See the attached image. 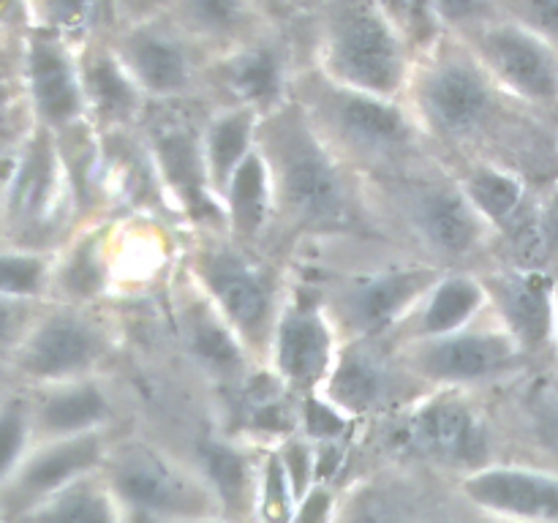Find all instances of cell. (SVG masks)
<instances>
[{
    "mask_svg": "<svg viewBox=\"0 0 558 523\" xmlns=\"http://www.w3.org/2000/svg\"><path fill=\"white\" fill-rule=\"evenodd\" d=\"M407 107L445 167L488 161L534 185L558 174V114L507 93L452 33L414 54Z\"/></svg>",
    "mask_w": 558,
    "mask_h": 523,
    "instance_id": "cell-1",
    "label": "cell"
},
{
    "mask_svg": "<svg viewBox=\"0 0 558 523\" xmlns=\"http://www.w3.org/2000/svg\"><path fill=\"white\" fill-rule=\"evenodd\" d=\"M256 145L276 202L265 251L292 265L294 256L325 245H392L376 221L365 180L325 145L294 98L259 120Z\"/></svg>",
    "mask_w": 558,
    "mask_h": 523,
    "instance_id": "cell-2",
    "label": "cell"
},
{
    "mask_svg": "<svg viewBox=\"0 0 558 523\" xmlns=\"http://www.w3.org/2000/svg\"><path fill=\"white\" fill-rule=\"evenodd\" d=\"M374 216L396 248L441 270H483L499 240L445 163L396 178H363Z\"/></svg>",
    "mask_w": 558,
    "mask_h": 523,
    "instance_id": "cell-3",
    "label": "cell"
},
{
    "mask_svg": "<svg viewBox=\"0 0 558 523\" xmlns=\"http://www.w3.org/2000/svg\"><path fill=\"white\" fill-rule=\"evenodd\" d=\"M292 98L325 145L360 178H396L441 163L403 98L354 90L303 60Z\"/></svg>",
    "mask_w": 558,
    "mask_h": 523,
    "instance_id": "cell-4",
    "label": "cell"
},
{
    "mask_svg": "<svg viewBox=\"0 0 558 523\" xmlns=\"http://www.w3.org/2000/svg\"><path fill=\"white\" fill-rule=\"evenodd\" d=\"M178 262L251 357L265 365L272 330L292 292V265L240 243L221 227L185 229Z\"/></svg>",
    "mask_w": 558,
    "mask_h": 523,
    "instance_id": "cell-5",
    "label": "cell"
},
{
    "mask_svg": "<svg viewBox=\"0 0 558 523\" xmlns=\"http://www.w3.org/2000/svg\"><path fill=\"white\" fill-rule=\"evenodd\" d=\"M308 60L330 80L387 98L407 96L414 47L379 0H316L303 16Z\"/></svg>",
    "mask_w": 558,
    "mask_h": 523,
    "instance_id": "cell-6",
    "label": "cell"
},
{
    "mask_svg": "<svg viewBox=\"0 0 558 523\" xmlns=\"http://www.w3.org/2000/svg\"><path fill=\"white\" fill-rule=\"evenodd\" d=\"M80 196L58 134L33 125L11 150L3 180L5 245L58 251L82 227Z\"/></svg>",
    "mask_w": 558,
    "mask_h": 523,
    "instance_id": "cell-7",
    "label": "cell"
},
{
    "mask_svg": "<svg viewBox=\"0 0 558 523\" xmlns=\"http://www.w3.org/2000/svg\"><path fill=\"white\" fill-rule=\"evenodd\" d=\"M120 354V330L104 305L49 300L11 357L16 385L38 387L109 374Z\"/></svg>",
    "mask_w": 558,
    "mask_h": 523,
    "instance_id": "cell-8",
    "label": "cell"
},
{
    "mask_svg": "<svg viewBox=\"0 0 558 523\" xmlns=\"http://www.w3.org/2000/svg\"><path fill=\"white\" fill-rule=\"evenodd\" d=\"M205 114V101H163L150 104L140 123L158 180L183 229H223L221 202L210 188L202 150Z\"/></svg>",
    "mask_w": 558,
    "mask_h": 523,
    "instance_id": "cell-9",
    "label": "cell"
},
{
    "mask_svg": "<svg viewBox=\"0 0 558 523\" xmlns=\"http://www.w3.org/2000/svg\"><path fill=\"white\" fill-rule=\"evenodd\" d=\"M398 346L412 374L430 390L483 392L510 385L534 365L490 311L463 330Z\"/></svg>",
    "mask_w": 558,
    "mask_h": 523,
    "instance_id": "cell-10",
    "label": "cell"
},
{
    "mask_svg": "<svg viewBox=\"0 0 558 523\" xmlns=\"http://www.w3.org/2000/svg\"><path fill=\"white\" fill-rule=\"evenodd\" d=\"M107 36L153 104L202 101V80L213 54L169 11L120 22Z\"/></svg>",
    "mask_w": 558,
    "mask_h": 523,
    "instance_id": "cell-11",
    "label": "cell"
},
{
    "mask_svg": "<svg viewBox=\"0 0 558 523\" xmlns=\"http://www.w3.org/2000/svg\"><path fill=\"white\" fill-rule=\"evenodd\" d=\"M101 474L120 504L145 515L172 523L216 518L221 512V501L202 474L180 466L174 458L145 441L109 445Z\"/></svg>",
    "mask_w": 558,
    "mask_h": 523,
    "instance_id": "cell-12",
    "label": "cell"
},
{
    "mask_svg": "<svg viewBox=\"0 0 558 523\" xmlns=\"http://www.w3.org/2000/svg\"><path fill=\"white\" fill-rule=\"evenodd\" d=\"M303 65L289 27L272 25L259 36L213 54L202 80L207 107L254 109L270 114L292 98L294 74Z\"/></svg>",
    "mask_w": 558,
    "mask_h": 523,
    "instance_id": "cell-13",
    "label": "cell"
},
{
    "mask_svg": "<svg viewBox=\"0 0 558 523\" xmlns=\"http://www.w3.org/2000/svg\"><path fill=\"white\" fill-rule=\"evenodd\" d=\"M428 390L430 387L412 374L401 346L385 336L341 341L336 365L319 396L354 419L368 414H396Z\"/></svg>",
    "mask_w": 558,
    "mask_h": 523,
    "instance_id": "cell-14",
    "label": "cell"
},
{
    "mask_svg": "<svg viewBox=\"0 0 558 523\" xmlns=\"http://www.w3.org/2000/svg\"><path fill=\"white\" fill-rule=\"evenodd\" d=\"M392 436L403 450L425 461L469 472L488 466L490 434L477 406V392L428 390L396 412Z\"/></svg>",
    "mask_w": 558,
    "mask_h": 523,
    "instance_id": "cell-15",
    "label": "cell"
},
{
    "mask_svg": "<svg viewBox=\"0 0 558 523\" xmlns=\"http://www.w3.org/2000/svg\"><path fill=\"white\" fill-rule=\"evenodd\" d=\"M341 336L319 294L292 270V292L272 330L265 368L292 396H316L336 365Z\"/></svg>",
    "mask_w": 558,
    "mask_h": 523,
    "instance_id": "cell-16",
    "label": "cell"
},
{
    "mask_svg": "<svg viewBox=\"0 0 558 523\" xmlns=\"http://www.w3.org/2000/svg\"><path fill=\"white\" fill-rule=\"evenodd\" d=\"M14 58L33 123L52 134H65L87 123L80 47L49 31L25 27L16 36Z\"/></svg>",
    "mask_w": 558,
    "mask_h": 523,
    "instance_id": "cell-17",
    "label": "cell"
},
{
    "mask_svg": "<svg viewBox=\"0 0 558 523\" xmlns=\"http://www.w3.org/2000/svg\"><path fill=\"white\" fill-rule=\"evenodd\" d=\"M488 311L529 354L534 365L554 363L558 272L550 267L496 259L477 270Z\"/></svg>",
    "mask_w": 558,
    "mask_h": 523,
    "instance_id": "cell-18",
    "label": "cell"
},
{
    "mask_svg": "<svg viewBox=\"0 0 558 523\" xmlns=\"http://www.w3.org/2000/svg\"><path fill=\"white\" fill-rule=\"evenodd\" d=\"M458 38L507 93L558 114V49L545 38L507 16Z\"/></svg>",
    "mask_w": 558,
    "mask_h": 523,
    "instance_id": "cell-19",
    "label": "cell"
},
{
    "mask_svg": "<svg viewBox=\"0 0 558 523\" xmlns=\"http://www.w3.org/2000/svg\"><path fill=\"white\" fill-rule=\"evenodd\" d=\"M169 300H172V325L178 346L191 370L210 376L218 385L238 387L256 368H262L234 336L232 327L213 308L210 300L185 276L180 262L178 272L172 276Z\"/></svg>",
    "mask_w": 558,
    "mask_h": 523,
    "instance_id": "cell-20",
    "label": "cell"
},
{
    "mask_svg": "<svg viewBox=\"0 0 558 523\" xmlns=\"http://www.w3.org/2000/svg\"><path fill=\"white\" fill-rule=\"evenodd\" d=\"M107 452V430L36 441L14 477L0 488V512L5 521H14L16 515L63 490L65 485L101 472Z\"/></svg>",
    "mask_w": 558,
    "mask_h": 523,
    "instance_id": "cell-21",
    "label": "cell"
},
{
    "mask_svg": "<svg viewBox=\"0 0 558 523\" xmlns=\"http://www.w3.org/2000/svg\"><path fill=\"white\" fill-rule=\"evenodd\" d=\"M80 74L87 123L98 134L140 129L153 101L125 69L107 33L93 36L80 47Z\"/></svg>",
    "mask_w": 558,
    "mask_h": 523,
    "instance_id": "cell-22",
    "label": "cell"
},
{
    "mask_svg": "<svg viewBox=\"0 0 558 523\" xmlns=\"http://www.w3.org/2000/svg\"><path fill=\"white\" fill-rule=\"evenodd\" d=\"M36 441L101 434L118 417V401L109 374L27 387Z\"/></svg>",
    "mask_w": 558,
    "mask_h": 523,
    "instance_id": "cell-23",
    "label": "cell"
},
{
    "mask_svg": "<svg viewBox=\"0 0 558 523\" xmlns=\"http://www.w3.org/2000/svg\"><path fill=\"white\" fill-rule=\"evenodd\" d=\"M114 287V216H104L82 223L69 243L54 251L52 300L104 305L112 297Z\"/></svg>",
    "mask_w": 558,
    "mask_h": 523,
    "instance_id": "cell-24",
    "label": "cell"
},
{
    "mask_svg": "<svg viewBox=\"0 0 558 523\" xmlns=\"http://www.w3.org/2000/svg\"><path fill=\"white\" fill-rule=\"evenodd\" d=\"M480 510L521 523H558V474L526 466L474 469L461 485Z\"/></svg>",
    "mask_w": 558,
    "mask_h": 523,
    "instance_id": "cell-25",
    "label": "cell"
},
{
    "mask_svg": "<svg viewBox=\"0 0 558 523\" xmlns=\"http://www.w3.org/2000/svg\"><path fill=\"white\" fill-rule=\"evenodd\" d=\"M485 314H488V294L480 272L445 270L390 338L396 343L439 338L474 325Z\"/></svg>",
    "mask_w": 558,
    "mask_h": 523,
    "instance_id": "cell-26",
    "label": "cell"
},
{
    "mask_svg": "<svg viewBox=\"0 0 558 523\" xmlns=\"http://www.w3.org/2000/svg\"><path fill=\"white\" fill-rule=\"evenodd\" d=\"M167 11L210 54L227 52L276 25L256 0H169Z\"/></svg>",
    "mask_w": 558,
    "mask_h": 523,
    "instance_id": "cell-27",
    "label": "cell"
},
{
    "mask_svg": "<svg viewBox=\"0 0 558 523\" xmlns=\"http://www.w3.org/2000/svg\"><path fill=\"white\" fill-rule=\"evenodd\" d=\"M223 229L240 243L265 248L267 234L272 229L276 202H272L270 169L262 158L259 145L256 150L234 169L227 188L221 191Z\"/></svg>",
    "mask_w": 558,
    "mask_h": 523,
    "instance_id": "cell-28",
    "label": "cell"
},
{
    "mask_svg": "<svg viewBox=\"0 0 558 523\" xmlns=\"http://www.w3.org/2000/svg\"><path fill=\"white\" fill-rule=\"evenodd\" d=\"M259 120L262 114H256L254 109L207 107L205 125H202V150H205L207 180L218 202L234 169L256 150Z\"/></svg>",
    "mask_w": 558,
    "mask_h": 523,
    "instance_id": "cell-29",
    "label": "cell"
},
{
    "mask_svg": "<svg viewBox=\"0 0 558 523\" xmlns=\"http://www.w3.org/2000/svg\"><path fill=\"white\" fill-rule=\"evenodd\" d=\"M9 523H120V501L101 472L87 474Z\"/></svg>",
    "mask_w": 558,
    "mask_h": 523,
    "instance_id": "cell-30",
    "label": "cell"
},
{
    "mask_svg": "<svg viewBox=\"0 0 558 523\" xmlns=\"http://www.w3.org/2000/svg\"><path fill=\"white\" fill-rule=\"evenodd\" d=\"M27 27L63 36L82 47L112 27V0H25Z\"/></svg>",
    "mask_w": 558,
    "mask_h": 523,
    "instance_id": "cell-31",
    "label": "cell"
},
{
    "mask_svg": "<svg viewBox=\"0 0 558 523\" xmlns=\"http://www.w3.org/2000/svg\"><path fill=\"white\" fill-rule=\"evenodd\" d=\"M54 251L0 245V294L5 297L52 300Z\"/></svg>",
    "mask_w": 558,
    "mask_h": 523,
    "instance_id": "cell-32",
    "label": "cell"
},
{
    "mask_svg": "<svg viewBox=\"0 0 558 523\" xmlns=\"http://www.w3.org/2000/svg\"><path fill=\"white\" fill-rule=\"evenodd\" d=\"M36 445L27 387L16 385L0 398V488L9 483Z\"/></svg>",
    "mask_w": 558,
    "mask_h": 523,
    "instance_id": "cell-33",
    "label": "cell"
},
{
    "mask_svg": "<svg viewBox=\"0 0 558 523\" xmlns=\"http://www.w3.org/2000/svg\"><path fill=\"white\" fill-rule=\"evenodd\" d=\"M202 477L221 501V512H234L248 507L251 472L245 458L223 441H207L202 447Z\"/></svg>",
    "mask_w": 558,
    "mask_h": 523,
    "instance_id": "cell-34",
    "label": "cell"
},
{
    "mask_svg": "<svg viewBox=\"0 0 558 523\" xmlns=\"http://www.w3.org/2000/svg\"><path fill=\"white\" fill-rule=\"evenodd\" d=\"M47 303L49 300L5 297V294H0V363H11V357L22 346L27 332L33 330Z\"/></svg>",
    "mask_w": 558,
    "mask_h": 523,
    "instance_id": "cell-35",
    "label": "cell"
},
{
    "mask_svg": "<svg viewBox=\"0 0 558 523\" xmlns=\"http://www.w3.org/2000/svg\"><path fill=\"white\" fill-rule=\"evenodd\" d=\"M428 5L441 31L452 36H466L501 16L499 0H428Z\"/></svg>",
    "mask_w": 558,
    "mask_h": 523,
    "instance_id": "cell-36",
    "label": "cell"
},
{
    "mask_svg": "<svg viewBox=\"0 0 558 523\" xmlns=\"http://www.w3.org/2000/svg\"><path fill=\"white\" fill-rule=\"evenodd\" d=\"M499 11L558 49V0H499Z\"/></svg>",
    "mask_w": 558,
    "mask_h": 523,
    "instance_id": "cell-37",
    "label": "cell"
},
{
    "mask_svg": "<svg viewBox=\"0 0 558 523\" xmlns=\"http://www.w3.org/2000/svg\"><path fill=\"white\" fill-rule=\"evenodd\" d=\"M539 243L545 262L558 270V183L539 188Z\"/></svg>",
    "mask_w": 558,
    "mask_h": 523,
    "instance_id": "cell-38",
    "label": "cell"
},
{
    "mask_svg": "<svg viewBox=\"0 0 558 523\" xmlns=\"http://www.w3.org/2000/svg\"><path fill=\"white\" fill-rule=\"evenodd\" d=\"M314 3L316 0H256V5H259L276 25L283 27H289L294 20L308 14V11L314 9Z\"/></svg>",
    "mask_w": 558,
    "mask_h": 523,
    "instance_id": "cell-39",
    "label": "cell"
},
{
    "mask_svg": "<svg viewBox=\"0 0 558 523\" xmlns=\"http://www.w3.org/2000/svg\"><path fill=\"white\" fill-rule=\"evenodd\" d=\"M169 0H112V27L120 22L142 20V16L167 11Z\"/></svg>",
    "mask_w": 558,
    "mask_h": 523,
    "instance_id": "cell-40",
    "label": "cell"
},
{
    "mask_svg": "<svg viewBox=\"0 0 558 523\" xmlns=\"http://www.w3.org/2000/svg\"><path fill=\"white\" fill-rule=\"evenodd\" d=\"M327 510H330V496L325 490H314L300 507V523H325Z\"/></svg>",
    "mask_w": 558,
    "mask_h": 523,
    "instance_id": "cell-41",
    "label": "cell"
},
{
    "mask_svg": "<svg viewBox=\"0 0 558 523\" xmlns=\"http://www.w3.org/2000/svg\"><path fill=\"white\" fill-rule=\"evenodd\" d=\"M11 150H14V147H11ZM11 150H0V245H5V238H3V180H5V169H9Z\"/></svg>",
    "mask_w": 558,
    "mask_h": 523,
    "instance_id": "cell-42",
    "label": "cell"
},
{
    "mask_svg": "<svg viewBox=\"0 0 558 523\" xmlns=\"http://www.w3.org/2000/svg\"><path fill=\"white\" fill-rule=\"evenodd\" d=\"M11 387H16L14 376H11L9 365H3V363H0V398H3V396H5V392H9V390H11Z\"/></svg>",
    "mask_w": 558,
    "mask_h": 523,
    "instance_id": "cell-43",
    "label": "cell"
},
{
    "mask_svg": "<svg viewBox=\"0 0 558 523\" xmlns=\"http://www.w3.org/2000/svg\"><path fill=\"white\" fill-rule=\"evenodd\" d=\"M554 363L558 365V300H556V327H554Z\"/></svg>",
    "mask_w": 558,
    "mask_h": 523,
    "instance_id": "cell-44",
    "label": "cell"
},
{
    "mask_svg": "<svg viewBox=\"0 0 558 523\" xmlns=\"http://www.w3.org/2000/svg\"><path fill=\"white\" fill-rule=\"evenodd\" d=\"M172 523H218L216 518H196V521H172Z\"/></svg>",
    "mask_w": 558,
    "mask_h": 523,
    "instance_id": "cell-45",
    "label": "cell"
},
{
    "mask_svg": "<svg viewBox=\"0 0 558 523\" xmlns=\"http://www.w3.org/2000/svg\"><path fill=\"white\" fill-rule=\"evenodd\" d=\"M0 523H9V521H5V518H3V512H0Z\"/></svg>",
    "mask_w": 558,
    "mask_h": 523,
    "instance_id": "cell-46",
    "label": "cell"
},
{
    "mask_svg": "<svg viewBox=\"0 0 558 523\" xmlns=\"http://www.w3.org/2000/svg\"><path fill=\"white\" fill-rule=\"evenodd\" d=\"M554 183H558V174H556V180H554Z\"/></svg>",
    "mask_w": 558,
    "mask_h": 523,
    "instance_id": "cell-47",
    "label": "cell"
},
{
    "mask_svg": "<svg viewBox=\"0 0 558 523\" xmlns=\"http://www.w3.org/2000/svg\"><path fill=\"white\" fill-rule=\"evenodd\" d=\"M556 272H558V270H556Z\"/></svg>",
    "mask_w": 558,
    "mask_h": 523,
    "instance_id": "cell-48",
    "label": "cell"
}]
</instances>
